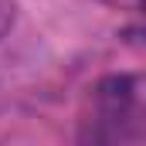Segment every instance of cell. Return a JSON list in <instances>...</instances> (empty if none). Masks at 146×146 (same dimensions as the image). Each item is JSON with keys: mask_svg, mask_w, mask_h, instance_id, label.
Here are the masks:
<instances>
[{"mask_svg": "<svg viewBox=\"0 0 146 146\" xmlns=\"http://www.w3.org/2000/svg\"><path fill=\"white\" fill-rule=\"evenodd\" d=\"M143 136L139 75L99 78L78 109V146H136Z\"/></svg>", "mask_w": 146, "mask_h": 146, "instance_id": "1", "label": "cell"}, {"mask_svg": "<svg viewBox=\"0 0 146 146\" xmlns=\"http://www.w3.org/2000/svg\"><path fill=\"white\" fill-rule=\"evenodd\" d=\"M14 17H17V3L14 0H0V37L14 27Z\"/></svg>", "mask_w": 146, "mask_h": 146, "instance_id": "2", "label": "cell"}]
</instances>
